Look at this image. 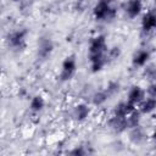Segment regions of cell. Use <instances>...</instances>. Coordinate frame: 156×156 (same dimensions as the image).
Listing matches in <instances>:
<instances>
[{
    "label": "cell",
    "mask_w": 156,
    "mask_h": 156,
    "mask_svg": "<svg viewBox=\"0 0 156 156\" xmlns=\"http://www.w3.org/2000/svg\"><path fill=\"white\" fill-rule=\"evenodd\" d=\"M28 29L26 27L16 28L7 33L6 35V45L13 52H22L27 48V38H28Z\"/></svg>",
    "instance_id": "6da1fadb"
},
{
    "label": "cell",
    "mask_w": 156,
    "mask_h": 156,
    "mask_svg": "<svg viewBox=\"0 0 156 156\" xmlns=\"http://www.w3.org/2000/svg\"><path fill=\"white\" fill-rule=\"evenodd\" d=\"M117 16V10L112 5V0H99L93 7V17L96 21H112Z\"/></svg>",
    "instance_id": "7a4b0ae2"
},
{
    "label": "cell",
    "mask_w": 156,
    "mask_h": 156,
    "mask_svg": "<svg viewBox=\"0 0 156 156\" xmlns=\"http://www.w3.org/2000/svg\"><path fill=\"white\" fill-rule=\"evenodd\" d=\"M78 68V62H77V57L74 54H69L67 55L60 67V73H58V79L61 82H68L71 80Z\"/></svg>",
    "instance_id": "3957f363"
},
{
    "label": "cell",
    "mask_w": 156,
    "mask_h": 156,
    "mask_svg": "<svg viewBox=\"0 0 156 156\" xmlns=\"http://www.w3.org/2000/svg\"><path fill=\"white\" fill-rule=\"evenodd\" d=\"M54 49H55L54 40L49 35H41L40 38H38V41H37L35 56L39 61H45L51 56V54L54 52Z\"/></svg>",
    "instance_id": "277c9868"
},
{
    "label": "cell",
    "mask_w": 156,
    "mask_h": 156,
    "mask_svg": "<svg viewBox=\"0 0 156 156\" xmlns=\"http://www.w3.org/2000/svg\"><path fill=\"white\" fill-rule=\"evenodd\" d=\"M108 46L106 35L96 34L90 38L88 44V55H98V54H107Z\"/></svg>",
    "instance_id": "5b68a950"
},
{
    "label": "cell",
    "mask_w": 156,
    "mask_h": 156,
    "mask_svg": "<svg viewBox=\"0 0 156 156\" xmlns=\"http://www.w3.org/2000/svg\"><path fill=\"white\" fill-rule=\"evenodd\" d=\"M127 132H128V140L133 145H143L147 141V138H149L147 132L140 124L129 128Z\"/></svg>",
    "instance_id": "8992f818"
},
{
    "label": "cell",
    "mask_w": 156,
    "mask_h": 156,
    "mask_svg": "<svg viewBox=\"0 0 156 156\" xmlns=\"http://www.w3.org/2000/svg\"><path fill=\"white\" fill-rule=\"evenodd\" d=\"M72 118L78 122V123H83L85 122L90 115H91V107L87 104V102H78L72 107Z\"/></svg>",
    "instance_id": "52a82bcc"
},
{
    "label": "cell",
    "mask_w": 156,
    "mask_h": 156,
    "mask_svg": "<svg viewBox=\"0 0 156 156\" xmlns=\"http://www.w3.org/2000/svg\"><path fill=\"white\" fill-rule=\"evenodd\" d=\"M146 98V91L143 87L134 84L129 88L128 93H127V101H129L130 104H133L134 106H139L140 102Z\"/></svg>",
    "instance_id": "ba28073f"
},
{
    "label": "cell",
    "mask_w": 156,
    "mask_h": 156,
    "mask_svg": "<svg viewBox=\"0 0 156 156\" xmlns=\"http://www.w3.org/2000/svg\"><path fill=\"white\" fill-rule=\"evenodd\" d=\"M140 28L146 34L156 29V10H149L143 15L140 21Z\"/></svg>",
    "instance_id": "9c48e42d"
},
{
    "label": "cell",
    "mask_w": 156,
    "mask_h": 156,
    "mask_svg": "<svg viewBox=\"0 0 156 156\" xmlns=\"http://www.w3.org/2000/svg\"><path fill=\"white\" fill-rule=\"evenodd\" d=\"M107 127H108V129H111L115 133H123L129 129L127 117H119V116H115V115H112L107 119Z\"/></svg>",
    "instance_id": "30bf717a"
},
{
    "label": "cell",
    "mask_w": 156,
    "mask_h": 156,
    "mask_svg": "<svg viewBox=\"0 0 156 156\" xmlns=\"http://www.w3.org/2000/svg\"><path fill=\"white\" fill-rule=\"evenodd\" d=\"M151 57V52L147 49H139L132 56V65L135 68H144Z\"/></svg>",
    "instance_id": "8fae6325"
},
{
    "label": "cell",
    "mask_w": 156,
    "mask_h": 156,
    "mask_svg": "<svg viewBox=\"0 0 156 156\" xmlns=\"http://www.w3.org/2000/svg\"><path fill=\"white\" fill-rule=\"evenodd\" d=\"M143 12V1L141 0H128L124 5V13L128 18L134 20Z\"/></svg>",
    "instance_id": "7c38bea8"
},
{
    "label": "cell",
    "mask_w": 156,
    "mask_h": 156,
    "mask_svg": "<svg viewBox=\"0 0 156 156\" xmlns=\"http://www.w3.org/2000/svg\"><path fill=\"white\" fill-rule=\"evenodd\" d=\"M136 108V106H134L133 104H130L129 101L124 100V101H119L113 106L112 110V115L115 116H119V117H127L129 113H132L134 110Z\"/></svg>",
    "instance_id": "4fadbf2b"
},
{
    "label": "cell",
    "mask_w": 156,
    "mask_h": 156,
    "mask_svg": "<svg viewBox=\"0 0 156 156\" xmlns=\"http://www.w3.org/2000/svg\"><path fill=\"white\" fill-rule=\"evenodd\" d=\"M45 105H46L45 98H44L43 95H40V94H35V95H33V96L30 98L28 107H29V111H30V112H33V113H39V112H41V111L44 110Z\"/></svg>",
    "instance_id": "5bb4252c"
},
{
    "label": "cell",
    "mask_w": 156,
    "mask_h": 156,
    "mask_svg": "<svg viewBox=\"0 0 156 156\" xmlns=\"http://www.w3.org/2000/svg\"><path fill=\"white\" fill-rule=\"evenodd\" d=\"M111 96L108 95V93L106 91V89H101V90H96L93 93V95L90 96V101L94 106L99 107V106H102L107 102V100L110 99Z\"/></svg>",
    "instance_id": "9a60e30c"
},
{
    "label": "cell",
    "mask_w": 156,
    "mask_h": 156,
    "mask_svg": "<svg viewBox=\"0 0 156 156\" xmlns=\"http://www.w3.org/2000/svg\"><path fill=\"white\" fill-rule=\"evenodd\" d=\"M139 111L141 112V115H151L152 112H155L156 111V98H151V96L145 98L139 105Z\"/></svg>",
    "instance_id": "2e32d148"
},
{
    "label": "cell",
    "mask_w": 156,
    "mask_h": 156,
    "mask_svg": "<svg viewBox=\"0 0 156 156\" xmlns=\"http://www.w3.org/2000/svg\"><path fill=\"white\" fill-rule=\"evenodd\" d=\"M143 76H144V78H145L149 83L156 82V66H155V65H146V66L144 67Z\"/></svg>",
    "instance_id": "e0dca14e"
},
{
    "label": "cell",
    "mask_w": 156,
    "mask_h": 156,
    "mask_svg": "<svg viewBox=\"0 0 156 156\" xmlns=\"http://www.w3.org/2000/svg\"><path fill=\"white\" fill-rule=\"evenodd\" d=\"M105 89H106V91L108 93V95L112 98L113 95H116V94L119 91L121 85H119L118 82H116V80H111V82L107 83V85L105 87Z\"/></svg>",
    "instance_id": "ac0fdd59"
},
{
    "label": "cell",
    "mask_w": 156,
    "mask_h": 156,
    "mask_svg": "<svg viewBox=\"0 0 156 156\" xmlns=\"http://www.w3.org/2000/svg\"><path fill=\"white\" fill-rule=\"evenodd\" d=\"M68 154L72 155V156H84V155L89 154V151L85 149V146H83V145H77V146H74L72 150H69Z\"/></svg>",
    "instance_id": "d6986e66"
},
{
    "label": "cell",
    "mask_w": 156,
    "mask_h": 156,
    "mask_svg": "<svg viewBox=\"0 0 156 156\" xmlns=\"http://www.w3.org/2000/svg\"><path fill=\"white\" fill-rule=\"evenodd\" d=\"M119 56H121V49L118 46H115L112 49H108V51H107V58H108V61L117 60Z\"/></svg>",
    "instance_id": "ffe728a7"
},
{
    "label": "cell",
    "mask_w": 156,
    "mask_h": 156,
    "mask_svg": "<svg viewBox=\"0 0 156 156\" xmlns=\"http://www.w3.org/2000/svg\"><path fill=\"white\" fill-rule=\"evenodd\" d=\"M145 91H146V96L156 98V82H151V83H149V85L146 87Z\"/></svg>",
    "instance_id": "44dd1931"
},
{
    "label": "cell",
    "mask_w": 156,
    "mask_h": 156,
    "mask_svg": "<svg viewBox=\"0 0 156 156\" xmlns=\"http://www.w3.org/2000/svg\"><path fill=\"white\" fill-rule=\"evenodd\" d=\"M150 138L156 143V127L154 128V130H152V133H151V135H150Z\"/></svg>",
    "instance_id": "7402d4cb"
},
{
    "label": "cell",
    "mask_w": 156,
    "mask_h": 156,
    "mask_svg": "<svg viewBox=\"0 0 156 156\" xmlns=\"http://www.w3.org/2000/svg\"><path fill=\"white\" fill-rule=\"evenodd\" d=\"M12 2H15V4H21V2H23L24 0H11Z\"/></svg>",
    "instance_id": "603a6c76"
}]
</instances>
